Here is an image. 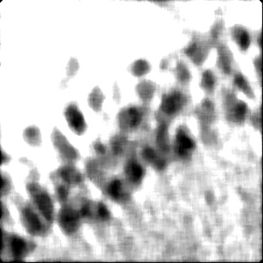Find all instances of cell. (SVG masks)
<instances>
[{"mask_svg": "<svg viewBox=\"0 0 263 263\" xmlns=\"http://www.w3.org/2000/svg\"><path fill=\"white\" fill-rule=\"evenodd\" d=\"M57 196L59 197V200L65 199L67 196H68V191H67V188L64 186H60L59 187L57 188Z\"/></svg>", "mask_w": 263, "mask_h": 263, "instance_id": "obj_13", "label": "cell"}, {"mask_svg": "<svg viewBox=\"0 0 263 263\" xmlns=\"http://www.w3.org/2000/svg\"><path fill=\"white\" fill-rule=\"evenodd\" d=\"M59 175L64 181L68 183H76L80 181V176L76 170L72 169L70 167H65L60 169Z\"/></svg>", "mask_w": 263, "mask_h": 263, "instance_id": "obj_9", "label": "cell"}, {"mask_svg": "<svg viewBox=\"0 0 263 263\" xmlns=\"http://www.w3.org/2000/svg\"><path fill=\"white\" fill-rule=\"evenodd\" d=\"M65 118L69 127L77 134H82L85 129V122L82 113L74 105L68 106L65 110Z\"/></svg>", "mask_w": 263, "mask_h": 263, "instance_id": "obj_5", "label": "cell"}, {"mask_svg": "<svg viewBox=\"0 0 263 263\" xmlns=\"http://www.w3.org/2000/svg\"><path fill=\"white\" fill-rule=\"evenodd\" d=\"M98 214L102 219L109 218V211L104 205L101 204L99 206Z\"/></svg>", "mask_w": 263, "mask_h": 263, "instance_id": "obj_16", "label": "cell"}, {"mask_svg": "<svg viewBox=\"0 0 263 263\" xmlns=\"http://www.w3.org/2000/svg\"><path fill=\"white\" fill-rule=\"evenodd\" d=\"M246 111H247V106H246L244 103L239 104V105L236 106L235 114H236L238 118H244Z\"/></svg>", "mask_w": 263, "mask_h": 263, "instance_id": "obj_15", "label": "cell"}, {"mask_svg": "<svg viewBox=\"0 0 263 263\" xmlns=\"http://www.w3.org/2000/svg\"><path fill=\"white\" fill-rule=\"evenodd\" d=\"M121 189H122V185L120 181L116 180L109 186V193L113 198L118 199L121 197Z\"/></svg>", "mask_w": 263, "mask_h": 263, "instance_id": "obj_11", "label": "cell"}, {"mask_svg": "<svg viewBox=\"0 0 263 263\" xmlns=\"http://www.w3.org/2000/svg\"><path fill=\"white\" fill-rule=\"evenodd\" d=\"M181 97L179 95H174L172 97H170L164 101V109L167 112L172 113L176 111V109L181 104Z\"/></svg>", "mask_w": 263, "mask_h": 263, "instance_id": "obj_10", "label": "cell"}, {"mask_svg": "<svg viewBox=\"0 0 263 263\" xmlns=\"http://www.w3.org/2000/svg\"><path fill=\"white\" fill-rule=\"evenodd\" d=\"M130 173L133 179L135 181H139L143 176V169L139 164H134L130 168Z\"/></svg>", "mask_w": 263, "mask_h": 263, "instance_id": "obj_12", "label": "cell"}, {"mask_svg": "<svg viewBox=\"0 0 263 263\" xmlns=\"http://www.w3.org/2000/svg\"><path fill=\"white\" fill-rule=\"evenodd\" d=\"M27 190L32 199L33 206L48 223L52 222L54 219V207L49 193L35 182L29 183Z\"/></svg>", "mask_w": 263, "mask_h": 263, "instance_id": "obj_1", "label": "cell"}, {"mask_svg": "<svg viewBox=\"0 0 263 263\" xmlns=\"http://www.w3.org/2000/svg\"><path fill=\"white\" fill-rule=\"evenodd\" d=\"M80 214L69 207H64L59 214V223L62 230L67 234H73L79 227Z\"/></svg>", "mask_w": 263, "mask_h": 263, "instance_id": "obj_3", "label": "cell"}, {"mask_svg": "<svg viewBox=\"0 0 263 263\" xmlns=\"http://www.w3.org/2000/svg\"><path fill=\"white\" fill-rule=\"evenodd\" d=\"M240 45H241L242 48H244V49H247V47H248V46H249V35H248L247 32H246V31H244V32L242 33L241 35H240Z\"/></svg>", "mask_w": 263, "mask_h": 263, "instance_id": "obj_14", "label": "cell"}, {"mask_svg": "<svg viewBox=\"0 0 263 263\" xmlns=\"http://www.w3.org/2000/svg\"><path fill=\"white\" fill-rule=\"evenodd\" d=\"M52 140L53 145L59 149V153L65 159L76 157V153L70 146H68L64 135L59 130H53L52 134Z\"/></svg>", "mask_w": 263, "mask_h": 263, "instance_id": "obj_6", "label": "cell"}, {"mask_svg": "<svg viewBox=\"0 0 263 263\" xmlns=\"http://www.w3.org/2000/svg\"><path fill=\"white\" fill-rule=\"evenodd\" d=\"M24 139L31 146H39L42 143V135L37 127H29L24 133Z\"/></svg>", "mask_w": 263, "mask_h": 263, "instance_id": "obj_7", "label": "cell"}, {"mask_svg": "<svg viewBox=\"0 0 263 263\" xmlns=\"http://www.w3.org/2000/svg\"><path fill=\"white\" fill-rule=\"evenodd\" d=\"M177 142H178V151L181 155H186L187 151L194 148V143L193 140L186 136L183 132H180L177 134Z\"/></svg>", "mask_w": 263, "mask_h": 263, "instance_id": "obj_8", "label": "cell"}, {"mask_svg": "<svg viewBox=\"0 0 263 263\" xmlns=\"http://www.w3.org/2000/svg\"><path fill=\"white\" fill-rule=\"evenodd\" d=\"M22 221L25 228L33 235H42L47 231V222L33 205L22 208Z\"/></svg>", "mask_w": 263, "mask_h": 263, "instance_id": "obj_2", "label": "cell"}, {"mask_svg": "<svg viewBox=\"0 0 263 263\" xmlns=\"http://www.w3.org/2000/svg\"><path fill=\"white\" fill-rule=\"evenodd\" d=\"M9 240L10 252L14 258H24L30 252L33 247L31 241L17 235H11Z\"/></svg>", "mask_w": 263, "mask_h": 263, "instance_id": "obj_4", "label": "cell"}]
</instances>
